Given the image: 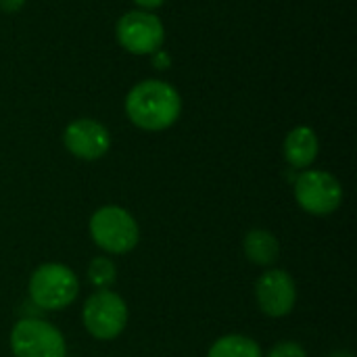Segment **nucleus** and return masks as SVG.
I'll list each match as a JSON object with an SVG mask.
<instances>
[{"instance_id":"obj_4","label":"nucleus","mask_w":357,"mask_h":357,"mask_svg":"<svg viewBox=\"0 0 357 357\" xmlns=\"http://www.w3.org/2000/svg\"><path fill=\"white\" fill-rule=\"evenodd\" d=\"M84 326L98 341L119 337L128 324V305L113 291H96L84 303Z\"/></svg>"},{"instance_id":"obj_15","label":"nucleus","mask_w":357,"mask_h":357,"mask_svg":"<svg viewBox=\"0 0 357 357\" xmlns=\"http://www.w3.org/2000/svg\"><path fill=\"white\" fill-rule=\"evenodd\" d=\"M23 4H25V0H0V10H4V13H17Z\"/></svg>"},{"instance_id":"obj_11","label":"nucleus","mask_w":357,"mask_h":357,"mask_svg":"<svg viewBox=\"0 0 357 357\" xmlns=\"http://www.w3.org/2000/svg\"><path fill=\"white\" fill-rule=\"evenodd\" d=\"M243 249L247 259L255 266H272L280 253L278 238L268 230H251L245 236Z\"/></svg>"},{"instance_id":"obj_3","label":"nucleus","mask_w":357,"mask_h":357,"mask_svg":"<svg viewBox=\"0 0 357 357\" xmlns=\"http://www.w3.org/2000/svg\"><path fill=\"white\" fill-rule=\"evenodd\" d=\"M79 293L77 276L63 264H44L29 278V295L42 310H65Z\"/></svg>"},{"instance_id":"obj_5","label":"nucleus","mask_w":357,"mask_h":357,"mask_svg":"<svg viewBox=\"0 0 357 357\" xmlns=\"http://www.w3.org/2000/svg\"><path fill=\"white\" fill-rule=\"evenodd\" d=\"M10 349L15 357H65L63 335L38 318L19 320L10 331Z\"/></svg>"},{"instance_id":"obj_2","label":"nucleus","mask_w":357,"mask_h":357,"mask_svg":"<svg viewBox=\"0 0 357 357\" xmlns=\"http://www.w3.org/2000/svg\"><path fill=\"white\" fill-rule=\"evenodd\" d=\"M90 236L107 253H130L140 238L136 220L117 205H107L94 211L90 218Z\"/></svg>"},{"instance_id":"obj_16","label":"nucleus","mask_w":357,"mask_h":357,"mask_svg":"<svg viewBox=\"0 0 357 357\" xmlns=\"http://www.w3.org/2000/svg\"><path fill=\"white\" fill-rule=\"evenodd\" d=\"M167 65H169V54H165V52L157 50V54H155V67L165 69Z\"/></svg>"},{"instance_id":"obj_9","label":"nucleus","mask_w":357,"mask_h":357,"mask_svg":"<svg viewBox=\"0 0 357 357\" xmlns=\"http://www.w3.org/2000/svg\"><path fill=\"white\" fill-rule=\"evenodd\" d=\"M67 151L84 161H96L107 155L111 146V136L107 128L94 119H75L67 126L63 134Z\"/></svg>"},{"instance_id":"obj_18","label":"nucleus","mask_w":357,"mask_h":357,"mask_svg":"<svg viewBox=\"0 0 357 357\" xmlns=\"http://www.w3.org/2000/svg\"><path fill=\"white\" fill-rule=\"evenodd\" d=\"M331 357H354V354H349V351H335Z\"/></svg>"},{"instance_id":"obj_17","label":"nucleus","mask_w":357,"mask_h":357,"mask_svg":"<svg viewBox=\"0 0 357 357\" xmlns=\"http://www.w3.org/2000/svg\"><path fill=\"white\" fill-rule=\"evenodd\" d=\"M138 6H142V8H157V6H161L165 0H134Z\"/></svg>"},{"instance_id":"obj_6","label":"nucleus","mask_w":357,"mask_h":357,"mask_svg":"<svg viewBox=\"0 0 357 357\" xmlns=\"http://www.w3.org/2000/svg\"><path fill=\"white\" fill-rule=\"evenodd\" d=\"M295 199L303 211L312 215H328L343 201L341 182L322 169H307L295 182Z\"/></svg>"},{"instance_id":"obj_13","label":"nucleus","mask_w":357,"mask_h":357,"mask_svg":"<svg viewBox=\"0 0 357 357\" xmlns=\"http://www.w3.org/2000/svg\"><path fill=\"white\" fill-rule=\"evenodd\" d=\"M117 278L115 264L109 257H94L88 266V282L98 291H109Z\"/></svg>"},{"instance_id":"obj_10","label":"nucleus","mask_w":357,"mask_h":357,"mask_svg":"<svg viewBox=\"0 0 357 357\" xmlns=\"http://www.w3.org/2000/svg\"><path fill=\"white\" fill-rule=\"evenodd\" d=\"M284 157L297 169L310 167L318 157L316 132L307 126H299V128L291 130L284 140Z\"/></svg>"},{"instance_id":"obj_8","label":"nucleus","mask_w":357,"mask_h":357,"mask_svg":"<svg viewBox=\"0 0 357 357\" xmlns=\"http://www.w3.org/2000/svg\"><path fill=\"white\" fill-rule=\"evenodd\" d=\"M255 297L261 312L270 318L289 316L297 301V289L291 274L284 270H268L255 284Z\"/></svg>"},{"instance_id":"obj_12","label":"nucleus","mask_w":357,"mask_h":357,"mask_svg":"<svg viewBox=\"0 0 357 357\" xmlns=\"http://www.w3.org/2000/svg\"><path fill=\"white\" fill-rule=\"evenodd\" d=\"M207 357H264L259 345L245 335H226L218 339Z\"/></svg>"},{"instance_id":"obj_1","label":"nucleus","mask_w":357,"mask_h":357,"mask_svg":"<svg viewBox=\"0 0 357 357\" xmlns=\"http://www.w3.org/2000/svg\"><path fill=\"white\" fill-rule=\"evenodd\" d=\"M182 100L174 86L161 79H144L136 84L126 98V113L134 126L146 132H161L180 117Z\"/></svg>"},{"instance_id":"obj_14","label":"nucleus","mask_w":357,"mask_h":357,"mask_svg":"<svg viewBox=\"0 0 357 357\" xmlns=\"http://www.w3.org/2000/svg\"><path fill=\"white\" fill-rule=\"evenodd\" d=\"M268 357H307V354L299 343L284 341V343H278L276 347H272Z\"/></svg>"},{"instance_id":"obj_7","label":"nucleus","mask_w":357,"mask_h":357,"mask_svg":"<svg viewBox=\"0 0 357 357\" xmlns=\"http://www.w3.org/2000/svg\"><path fill=\"white\" fill-rule=\"evenodd\" d=\"M117 40L119 44L130 50L132 54H151L157 52L165 40L163 23L146 13V10H132L126 13L117 21Z\"/></svg>"}]
</instances>
